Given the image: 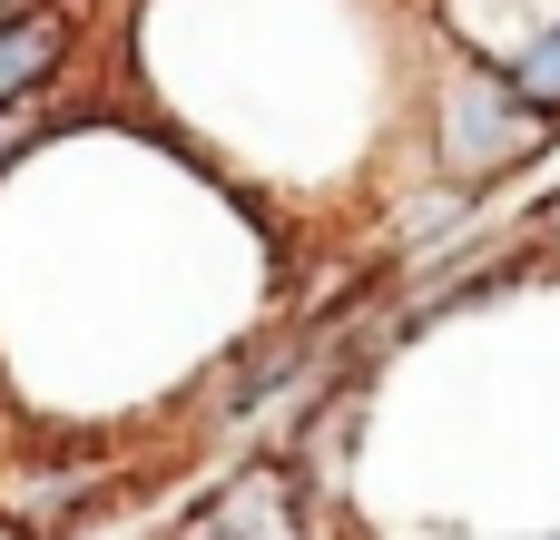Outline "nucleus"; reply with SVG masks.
Returning <instances> with one entry per match:
<instances>
[{
    "label": "nucleus",
    "instance_id": "nucleus-1",
    "mask_svg": "<svg viewBox=\"0 0 560 540\" xmlns=\"http://www.w3.org/2000/svg\"><path fill=\"white\" fill-rule=\"evenodd\" d=\"M423 118H433V177H443L453 197H472V207L560 148V118H541V108L512 89V69L482 59V49H453V59H443Z\"/></svg>",
    "mask_w": 560,
    "mask_h": 540
},
{
    "label": "nucleus",
    "instance_id": "nucleus-2",
    "mask_svg": "<svg viewBox=\"0 0 560 540\" xmlns=\"http://www.w3.org/2000/svg\"><path fill=\"white\" fill-rule=\"evenodd\" d=\"M89 59V10L79 0H30L0 20V108H39L69 89V69Z\"/></svg>",
    "mask_w": 560,
    "mask_h": 540
},
{
    "label": "nucleus",
    "instance_id": "nucleus-3",
    "mask_svg": "<svg viewBox=\"0 0 560 540\" xmlns=\"http://www.w3.org/2000/svg\"><path fill=\"white\" fill-rule=\"evenodd\" d=\"M59 128H69V118H59V98H39V108H0V187H10V177L59 138Z\"/></svg>",
    "mask_w": 560,
    "mask_h": 540
},
{
    "label": "nucleus",
    "instance_id": "nucleus-4",
    "mask_svg": "<svg viewBox=\"0 0 560 540\" xmlns=\"http://www.w3.org/2000/svg\"><path fill=\"white\" fill-rule=\"evenodd\" d=\"M522 246H532V256H560V187H541V197H532V216H522Z\"/></svg>",
    "mask_w": 560,
    "mask_h": 540
},
{
    "label": "nucleus",
    "instance_id": "nucleus-5",
    "mask_svg": "<svg viewBox=\"0 0 560 540\" xmlns=\"http://www.w3.org/2000/svg\"><path fill=\"white\" fill-rule=\"evenodd\" d=\"M10 10H30V0H0V20H10Z\"/></svg>",
    "mask_w": 560,
    "mask_h": 540
},
{
    "label": "nucleus",
    "instance_id": "nucleus-6",
    "mask_svg": "<svg viewBox=\"0 0 560 540\" xmlns=\"http://www.w3.org/2000/svg\"><path fill=\"white\" fill-rule=\"evenodd\" d=\"M0 540H30V531H10V521H0Z\"/></svg>",
    "mask_w": 560,
    "mask_h": 540
}]
</instances>
